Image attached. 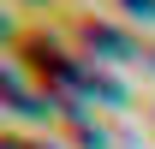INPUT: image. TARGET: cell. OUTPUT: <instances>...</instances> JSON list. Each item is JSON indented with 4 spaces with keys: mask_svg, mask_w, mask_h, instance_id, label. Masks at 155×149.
<instances>
[{
    "mask_svg": "<svg viewBox=\"0 0 155 149\" xmlns=\"http://www.w3.org/2000/svg\"><path fill=\"white\" fill-rule=\"evenodd\" d=\"M60 36L72 42L78 54L90 60V54H137V42L125 36V24H114V18H96V12H84V6H66L60 12Z\"/></svg>",
    "mask_w": 155,
    "mask_h": 149,
    "instance_id": "1",
    "label": "cell"
},
{
    "mask_svg": "<svg viewBox=\"0 0 155 149\" xmlns=\"http://www.w3.org/2000/svg\"><path fill=\"white\" fill-rule=\"evenodd\" d=\"M114 6H125V12H155V0H114Z\"/></svg>",
    "mask_w": 155,
    "mask_h": 149,
    "instance_id": "2",
    "label": "cell"
}]
</instances>
